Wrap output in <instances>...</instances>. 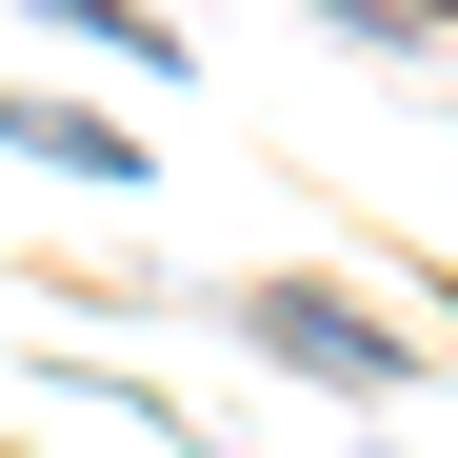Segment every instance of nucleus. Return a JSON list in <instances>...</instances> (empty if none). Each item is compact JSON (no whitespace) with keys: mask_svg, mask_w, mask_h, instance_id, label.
Returning a JSON list of instances; mask_svg holds the SVG:
<instances>
[{"mask_svg":"<svg viewBox=\"0 0 458 458\" xmlns=\"http://www.w3.org/2000/svg\"><path fill=\"white\" fill-rule=\"evenodd\" d=\"M259 339H279V359H319V378H339V399H399V378H419V339H378V319H359V299H299V279L259 299Z\"/></svg>","mask_w":458,"mask_h":458,"instance_id":"1","label":"nucleus"},{"mask_svg":"<svg viewBox=\"0 0 458 458\" xmlns=\"http://www.w3.org/2000/svg\"><path fill=\"white\" fill-rule=\"evenodd\" d=\"M0 140H21V160H81V180H140V140H100L81 100H0Z\"/></svg>","mask_w":458,"mask_h":458,"instance_id":"2","label":"nucleus"}]
</instances>
